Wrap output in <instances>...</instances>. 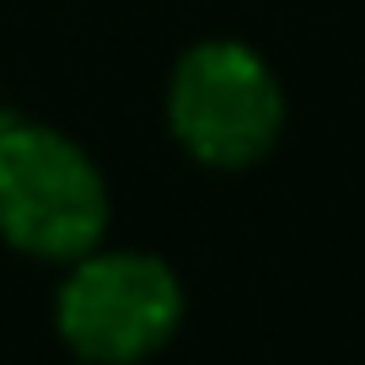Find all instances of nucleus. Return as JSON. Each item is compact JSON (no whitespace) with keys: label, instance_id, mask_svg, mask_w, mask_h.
I'll list each match as a JSON object with an SVG mask.
<instances>
[{"label":"nucleus","instance_id":"f257e3e1","mask_svg":"<svg viewBox=\"0 0 365 365\" xmlns=\"http://www.w3.org/2000/svg\"><path fill=\"white\" fill-rule=\"evenodd\" d=\"M167 140L199 172H258L290 135V86L258 43L210 33L182 43L161 81Z\"/></svg>","mask_w":365,"mask_h":365},{"label":"nucleus","instance_id":"f03ea898","mask_svg":"<svg viewBox=\"0 0 365 365\" xmlns=\"http://www.w3.org/2000/svg\"><path fill=\"white\" fill-rule=\"evenodd\" d=\"M113 237V182L86 140L0 108V247L65 269Z\"/></svg>","mask_w":365,"mask_h":365},{"label":"nucleus","instance_id":"7ed1b4c3","mask_svg":"<svg viewBox=\"0 0 365 365\" xmlns=\"http://www.w3.org/2000/svg\"><path fill=\"white\" fill-rule=\"evenodd\" d=\"M54 274L48 328L76 365H150L188 322V285L156 247L108 237Z\"/></svg>","mask_w":365,"mask_h":365}]
</instances>
